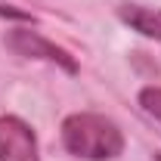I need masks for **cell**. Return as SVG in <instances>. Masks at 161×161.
Returning a JSON list of instances; mask_svg holds the SVG:
<instances>
[{
	"instance_id": "7",
	"label": "cell",
	"mask_w": 161,
	"mask_h": 161,
	"mask_svg": "<svg viewBox=\"0 0 161 161\" xmlns=\"http://www.w3.org/2000/svg\"><path fill=\"white\" fill-rule=\"evenodd\" d=\"M155 161H161V152H158V155H155Z\"/></svg>"
},
{
	"instance_id": "4",
	"label": "cell",
	"mask_w": 161,
	"mask_h": 161,
	"mask_svg": "<svg viewBox=\"0 0 161 161\" xmlns=\"http://www.w3.org/2000/svg\"><path fill=\"white\" fill-rule=\"evenodd\" d=\"M118 19L124 25H130L133 31H140L142 37H152L161 43V9L142 6V3H121Z\"/></svg>"
},
{
	"instance_id": "2",
	"label": "cell",
	"mask_w": 161,
	"mask_h": 161,
	"mask_svg": "<svg viewBox=\"0 0 161 161\" xmlns=\"http://www.w3.org/2000/svg\"><path fill=\"white\" fill-rule=\"evenodd\" d=\"M3 43H6L16 56H28V59L53 62V65L65 68L68 75H75V71H78V62L68 56V50L56 47L53 40H47L43 34L31 31V28H9V31H6V37H3Z\"/></svg>"
},
{
	"instance_id": "1",
	"label": "cell",
	"mask_w": 161,
	"mask_h": 161,
	"mask_svg": "<svg viewBox=\"0 0 161 161\" xmlns=\"http://www.w3.org/2000/svg\"><path fill=\"white\" fill-rule=\"evenodd\" d=\"M62 146L80 161H112L124 152V133L105 115L75 112L62 121Z\"/></svg>"
},
{
	"instance_id": "3",
	"label": "cell",
	"mask_w": 161,
	"mask_h": 161,
	"mask_svg": "<svg viewBox=\"0 0 161 161\" xmlns=\"http://www.w3.org/2000/svg\"><path fill=\"white\" fill-rule=\"evenodd\" d=\"M0 161H40L34 130L16 115H0Z\"/></svg>"
},
{
	"instance_id": "5",
	"label": "cell",
	"mask_w": 161,
	"mask_h": 161,
	"mask_svg": "<svg viewBox=\"0 0 161 161\" xmlns=\"http://www.w3.org/2000/svg\"><path fill=\"white\" fill-rule=\"evenodd\" d=\"M140 105H142L146 115H152L161 124V87H142L140 90Z\"/></svg>"
},
{
	"instance_id": "6",
	"label": "cell",
	"mask_w": 161,
	"mask_h": 161,
	"mask_svg": "<svg viewBox=\"0 0 161 161\" xmlns=\"http://www.w3.org/2000/svg\"><path fill=\"white\" fill-rule=\"evenodd\" d=\"M0 16H6V19H22V22H31L28 13H22V9H13V6H3L0 3Z\"/></svg>"
}]
</instances>
